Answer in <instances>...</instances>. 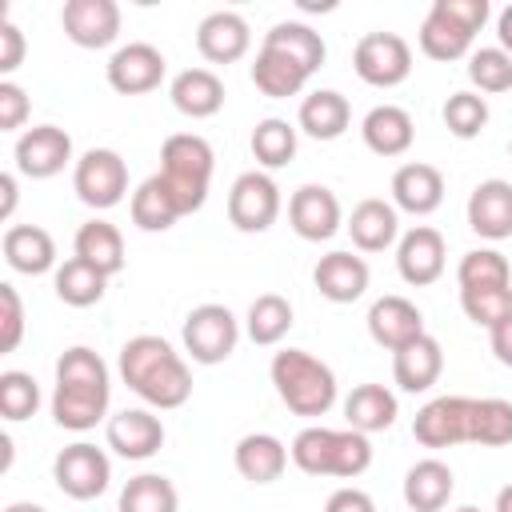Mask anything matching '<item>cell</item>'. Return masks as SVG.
Wrapping results in <instances>:
<instances>
[{"instance_id": "obj_1", "label": "cell", "mask_w": 512, "mask_h": 512, "mask_svg": "<svg viewBox=\"0 0 512 512\" xmlns=\"http://www.w3.org/2000/svg\"><path fill=\"white\" fill-rule=\"evenodd\" d=\"M120 380L148 404L160 412H172L180 404H188L192 396V368L188 360L152 332H140L132 340H124L120 348Z\"/></svg>"}, {"instance_id": "obj_2", "label": "cell", "mask_w": 512, "mask_h": 512, "mask_svg": "<svg viewBox=\"0 0 512 512\" xmlns=\"http://www.w3.org/2000/svg\"><path fill=\"white\" fill-rule=\"evenodd\" d=\"M112 396V376L100 352L72 344L56 360V392H52V420L68 432H88L104 420Z\"/></svg>"}, {"instance_id": "obj_3", "label": "cell", "mask_w": 512, "mask_h": 512, "mask_svg": "<svg viewBox=\"0 0 512 512\" xmlns=\"http://www.w3.org/2000/svg\"><path fill=\"white\" fill-rule=\"evenodd\" d=\"M288 456L300 472L308 476H336V480H356L372 464V440L356 428H300L296 440L288 444Z\"/></svg>"}, {"instance_id": "obj_4", "label": "cell", "mask_w": 512, "mask_h": 512, "mask_svg": "<svg viewBox=\"0 0 512 512\" xmlns=\"http://www.w3.org/2000/svg\"><path fill=\"white\" fill-rule=\"evenodd\" d=\"M212 168H216V152L204 136L196 132H172L160 148V172H152L164 192L172 196L180 216H192L204 208L208 200V184H212Z\"/></svg>"}, {"instance_id": "obj_5", "label": "cell", "mask_w": 512, "mask_h": 512, "mask_svg": "<svg viewBox=\"0 0 512 512\" xmlns=\"http://www.w3.org/2000/svg\"><path fill=\"white\" fill-rule=\"evenodd\" d=\"M268 376L284 408L296 416H324L336 404V372L304 348H280L268 364Z\"/></svg>"}, {"instance_id": "obj_6", "label": "cell", "mask_w": 512, "mask_h": 512, "mask_svg": "<svg viewBox=\"0 0 512 512\" xmlns=\"http://www.w3.org/2000/svg\"><path fill=\"white\" fill-rule=\"evenodd\" d=\"M488 0H432L416 40H420V52L428 60H460V56H472V40L476 32L488 24Z\"/></svg>"}, {"instance_id": "obj_7", "label": "cell", "mask_w": 512, "mask_h": 512, "mask_svg": "<svg viewBox=\"0 0 512 512\" xmlns=\"http://www.w3.org/2000/svg\"><path fill=\"white\" fill-rule=\"evenodd\" d=\"M180 340H184V352H188L196 364H220V360H228V356L236 352L240 320H236L232 308H224V304H196V308L184 316Z\"/></svg>"}, {"instance_id": "obj_8", "label": "cell", "mask_w": 512, "mask_h": 512, "mask_svg": "<svg viewBox=\"0 0 512 512\" xmlns=\"http://www.w3.org/2000/svg\"><path fill=\"white\" fill-rule=\"evenodd\" d=\"M412 436L424 448L472 444L476 440V400L472 396H436V400H428L412 420Z\"/></svg>"}, {"instance_id": "obj_9", "label": "cell", "mask_w": 512, "mask_h": 512, "mask_svg": "<svg viewBox=\"0 0 512 512\" xmlns=\"http://www.w3.org/2000/svg\"><path fill=\"white\" fill-rule=\"evenodd\" d=\"M72 188L80 196V204L104 212L116 208L128 192V164L116 148H88L76 168H72Z\"/></svg>"}, {"instance_id": "obj_10", "label": "cell", "mask_w": 512, "mask_h": 512, "mask_svg": "<svg viewBox=\"0 0 512 512\" xmlns=\"http://www.w3.org/2000/svg\"><path fill=\"white\" fill-rule=\"evenodd\" d=\"M52 480L72 500H96L112 484V460H108L104 448H96L88 440H76V444H68V448L56 452Z\"/></svg>"}, {"instance_id": "obj_11", "label": "cell", "mask_w": 512, "mask_h": 512, "mask_svg": "<svg viewBox=\"0 0 512 512\" xmlns=\"http://www.w3.org/2000/svg\"><path fill=\"white\" fill-rule=\"evenodd\" d=\"M352 68L372 88H396L412 72V48L396 32H368L352 48Z\"/></svg>"}, {"instance_id": "obj_12", "label": "cell", "mask_w": 512, "mask_h": 512, "mask_svg": "<svg viewBox=\"0 0 512 512\" xmlns=\"http://www.w3.org/2000/svg\"><path fill=\"white\" fill-rule=\"evenodd\" d=\"M280 216V188L268 172H240L228 188V220L240 232H268Z\"/></svg>"}, {"instance_id": "obj_13", "label": "cell", "mask_w": 512, "mask_h": 512, "mask_svg": "<svg viewBox=\"0 0 512 512\" xmlns=\"http://www.w3.org/2000/svg\"><path fill=\"white\" fill-rule=\"evenodd\" d=\"M16 172L28 180H52L72 164V136L56 124L24 128L16 140Z\"/></svg>"}, {"instance_id": "obj_14", "label": "cell", "mask_w": 512, "mask_h": 512, "mask_svg": "<svg viewBox=\"0 0 512 512\" xmlns=\"http://www.w3.org/2000/svg\"><path fill=\"white\" fill-rule=\"evenodd\" d=\"M168 72V60L156 44L148 40H132V44H120L108 60V84L120 92V96H144L152 88H160Z\"/></svg>"}, {"instance_id": "obj_15", "label": "cell", "mask_w": 512, "mask_h": 512, "mask_svg": "<svg viewBox=\"0 0 512 512\" xmlns=\"http://www.w3.org/2000/svg\"><path fill=\"white\" fill-rule=\"evenodd\" d=\"M288 224L300 240L308 244H320V240H332L344 224V212H340V200L332 188L324 184H300L288 200Z\"/></svg>"}, {"instance_id": "obj_16", "label": "cell", "mask_w": 512, "mask_h": 512, "mask_svg": "<svg viewBox=\"0 0 512 512\" xmlns=\"http://www.w3.org/2000/svg\"><path fill=\"white\" fill-rule=\"evenodd\" d=\"M444 264H448V248H444V236L436 228L416 224L396 240V272L404 284L428 288L444 276Z\"/></svg>"}, {"instance_id": "obj_17", "label": "cell", "mask_w": 512, "mask_h": 512, "mask_svg": "<svg viewBox=\"0 0 512 512\" xmlns=\"http://www.w3.org/2000/svg\"><path fill=\"white\" fill-rule=\"evenodd\" d=\"M64 36L76 48H108L120 36V4L116 0H68L60 8Z\"/></svg>"}, {"instance_id": "obj_18", "label": "cell", "mask_w": 512, "mask_h": 512, "mask_svg": "<svg viewBox=\"0 0 512 512\" xmlns=\"http://www.w3.org/2000/svg\"><path fill=\"white\" fill-rule=\"evenodd\" d=\"M424 332H428L424 328V312L408 296H380V300H372V308H368V336L380 348L400 352L404 344H412Z\"/></svg>"}, {"instance_id": "obj_19", "label": "cell", "mask_w": 512, "mask_h": 512, "mask_svg": "<svg viewBox=\"0 0 512 512\" xmlns=\"http://www.w3.org/2000/svg\"><path fill=\"white\" fill-rule=\"evenodd\" d=\"M196 48L208 64H236L252 48V28L240 12H228V8L208 12L196 28Z\"/></svg>"}, {"instance_id": "obj_20", "label": "cell", "mask_w": 512, "mask_h": 512, "mask_svg": "<svg viewBox=\"0 0 512 512\" xmlns=\"http://www.w3.org/2000/svg\"><path fill=\"white\" fill-rule=\"evenodd\" d=\"M392 204L408 216H432L444 204V172L424 160H408L392 172Z\"/></svg>"}, {"instance_id": "obj_21", "label": "cell", "mask_w": 512, "mask_h": 512, "mask_svg": "<svg viewBox=\"0 0 512 512\" xmlns=\"http://www.w3.org/2000/svg\"><path fill=\"white\" fill-rule=\"evenodd\" d=\"M368 280H372L368 260H364V256H352V252H328V256H320L316 268H312L316 292H320L324 300H332V304H352V300H360V296L368 292Z\"/></svg>"}, {"instance_id": "obj_22", "label": "cell", "mask_w": 512, "mask_h": 512, "mask_svg": "<svg viewBox=\"0 0 512 512\" xmlns=\"http://www.w3.org/2000/svg\"><path fill=\"white\" fill-rule=\"evenodd\" d=\"M468 228L480 240H508L512 236V184L492 176L480 180L468 196Z\"/></svg>"}, {"instance_id": "obj_23", "label": "cell", "mask_w": 512, "mask_h": 512, "mask_svg": "<svg viewBox=\"0 0 512 512\" xmlns=\"http://www.w3.org/2000/svg\"><path fill=\"white\" fill-rule=\"evenodd\" d=\"M164 444V424L148 408H124L108 420V448L124 460H148Z\"/></svg>"}, {"instance_id": "obj_24", "label": "cell", "mask_w": 512, "mask_h": 512, "mask_svg": "<svg viewBox=\"0 0 512 512\" xmlns=\"http://www.w3.org/2000/svg\"><path fill=\"white\" fill-rule=\"evenodd\" d=\"M0 248H4V260H8L12 272L44 276V272L56 268V240L40 224H8Z\"/></svg>"}, {"instance_id": "obj_25", "label": "cell", "mask_w": 512, "mask_h": 512, "mask_svg": "<svg viewBox=\"0 0 512 512\" xmlns=\"http://www.w3.org/2000/svg\"><path fill=\"white\" fill-rule=\"evenodd\" d=\"M288 444L272 432H248L236 440V452H232V464L236 472L248 480V484H272L284 476L288 468Z\"/></svg>"}, {"instance_id": "obj_26", "label": "cell", "mask_w": 512, "mask_h": 512, "mask_svg": "<svg viewBox=\"0 0 512 512\" xmlns=\"http://www.w3.org/2000/svg\"><path fill=\"white\" fill-rule=\"evenodd\" d=\"M444 372V348L436 336H416L412 344H404L400 352H392V380L404 392H428Z\"/></svg>"}, {"instance_id": "obj_27", "label": "cell", "mask_w": 512, "mask_h": 512, "mask_svg": "<svg viewBox=\"0 0 512 512\" xmlns=\"http://www.w3.org/2000/svg\"><path fill=\"white\" fill-rule=\"evenodd\" d=\"M312 80V72L292 60L288 52H280L276 44H264L260 40V52L252 60V84L268 96V100H288V96H300V88Z\"/></svg>"}, {"instance_id": "obj_28", "label": "cell", "mask_w": 512, "mask_h": 512, "mask_svg": "<svg viewBox=\"0 0 512 512\" xmlns=\"http://www.w3.org/2000/svg\"><path fill=\"white\" fill-rule=\"evenodd\" d=\"M168 96H172V108L180 116L208 120L224 108V80L212 68H184V72H176Z\"/></svg>"}, {"instance_id": "obj_29", "label": "cell", "mask_w": 512, "mask_h": 512, "mask_svg": "<svg viewBox=\"0 0 512 512\" xmlns=\"http://www.w3.org/2000/svg\"><path fill=\"white\" fill-rule=\"evenodd\" d=\"M348 124H352V104L336 88H316L300 100L296 128L308 132L312 140H340L348 132Z\"/></svg>"}, {"instance_id": "obj_30", "label": "cell", "mask_w": 512, "mask_h": 512, "mask_svg": "<svg viewBox=\"0 0 512 512\" xmlns=\"http://www.w3.org/2000/svg\"><path fill=\"white\" fill-rule=\"evenodd\" d=\"M360 136L368 144V152L376 156H404L416 140V124L408 116V108L400 104H376L364 120H360Z\"/></svg>"}, {"instance_id": "obj_31", "label": "cell", "mask_w": 512, "mask_h": 512, "mask_svg": "<svg viewBox=\"0 0 512 512\" xmlns=\"http://www.w3.org/2000/svg\"><path fill=\"white\" fill-rule=\"evenodd\" d=\"M344 228H348V236H352V244L360 252H384L400 236V216H396V204H388L380 196H368V200H360L352 208Z\"/></svg>"}, {"instance_id": "obj_32", "label": "cell", "mask_w": 512, "mask_h": 512, "mask_svg": "<svg viewBox=\"0 0 512 512\" xmlns=\"http://www.w3.org/2000/svg\"><path fill=\"white\" fill-rule=\"evenodd\" d=\"M456 492V476L444 460L428 456V460H416L408 472H404V504L412 512H440Z\"/></svg>"}, {"instance_id": "obj_33", "label": "cell", "mask_w": 512, "mask_h": 512, "mask_svg": "<svg viewBox=\"0 0 512 512\" xmlns=\"http://www.w3.org/2000/svg\"><path fill=\"white\" fill-rule=\"evenodd\" d=\"M400 416V404H396V392L384 388V384H356L348 396H344V420L348 428L372 436V432H388Z\"/></svg>"}, {"instance_id": "obj_34", "label": "cell", "mask_w": 512, "mask_h": 512, "mask_svg": "<svg viewBox=\"0 0 512 512\" xmlns=\"http://www.w3.org/2000/svg\"><path fill=\"white\" fill-rule=\"evenodd\" d=\"M72 256H80L84 264H92L96 272L104 276H116L124 268V236L116 224L108 220H84L76 228V240H72Z\"/></svg>"}, {"instance_id": "obj_35", "label": "cell", "mask_w": 512, "mask_h": 512, "mask_svg": "<svg viewBox=\"0 0 512 512\" xmlns=\"http://www.w3.org/2000/svg\"><path fill=\"white\" fill-rule=\"evenodd\" d=\"M52 288H56V296H60L68 308H92V304H100V300H104L108 276H104V272H96L92 264H84L80 256H72V260H64V264L56 268Z\"/></svg>"}, {"instance_id": "obj_36", "label": "cell", "mask_w": 512, "mask_h": 512, "mask_svg": "<svg viewBox=\"0 0 512 512\" xmlns=\"http://www.w3.org/2000/svg\"><path fill=\"white\" fill-rule=\"evenodd\" d=\"M116 512H180L176 484L160 472H140L120 488Z\"/></svg>"}, {"instance_id": "obj_37", "label": "cell", "mask_w": 512, "mask_h": 512, "mask_svg": "<svg viewBox=\"0 0 512 512\" xmlns=\"http://www.w3.org/2000/svg\"><path fill=\"white\" fill-rule=\"evenodd\" d=\"M244 328H248V340L260 344V348H272L288 336L292 328V304L280 296V292H264L248 304V316H244Z\"/></svg>"}, {"instance_id": "obj_38", "label": "cell", "mask_w": 512, "mask_h": 512, "mask_svg": "<svg viewBox=\"0 0 512 512\" xmlns=\"http://www.w3.org/2000/svg\"><path fill=\"white\" fill-rule=\"evenodd\" d=\"M264 44H276L280 52H288L292 60H300L308 72H316V68L324 64V56H328L324 36H320L316 28H308V24H300V20H280V24H272V28L264 32Z\"/></svg>"}, {"instance_id": "obj_39", "label": "cell", "mask_w": 512, "mask_h": 512, "mask_svg": "<svg viewBox=\"0 0 512 512\" xmlns=\"http://www.w3.org/2000/svg\"><path fill=\"white\" fill-rule=\"evenodd\" d=\"M128 212H132V224H136L140 232H168V228L180 220V212H176L172 196L164 192V184H160L156 176H148V180L132 192Z\"/></svg>"}, {"instance_id": "obj_40", "label": "cell", "mask_w": 512, "mask_h": 512, "mask_svg": "<svg viewBox=\"0 0 512 512\" xmlns=\"http://www.w3.org/2000/svg\"><path fill=\"white\" fill-rule=\"evenodd\" d=\"M252 156L260 168H284L296 156V124L280 120V116H264L252 128Z\"/></svg>"}, {"instance_id": "obj_41", "label": "cell", "mask_w": 512, "mask_h": 512, "mask_svg": "<svg viewBox=\"0 0 512 512\" xmlns=\"http://www.w3.org/2000/svg\"><path fill=\"white\" fill-rule=\"evenodd\" d=\"M456 284L460 288H512V268H508L504 252L472 248L456 264Z\"/></svg>"}, {"instance_id": "obj_42", "label": "cell", "mask_w": 512, "mask_h": 512, "mask_svg": "<svg viewBox=\"0 0 512 512\" xmlns=\"http://www.w3.org/2000/svg\"><path fill=\"white\" fill-rule=\"evenodd\" d=\"M444 128L456 136V140H472V136H480L484 132V124H488V100L480 96V92H452L448 100H444Z\"/></svg>"}, {"instance_id": "obj_43", "label": "cell", "mask_w": 512, "mask_h": 512, "mask_svg": "<svg viewBox=\"0 0 512 512\" xmlns=\"http://www.w3.org/2000/svg\"><path fill=\"white\" fill-rule=\"evenodd\" d=\"M468 80H472V88H480V92H508L512 88V56L496 44V48H476L472 56H468Z\"/></svg>"}, {"instance_id": "obj_44", "label": "cell", "mask_w": 512, "mask_h": 512, "mask_svg": "<svg viewBox=\"0 0 512 512\" xmlns=\"http://www.w3.org/2000/svg\"><path fill=\"white\" fill-rule=\"evenodd\" d=\"M36 408H40V384L20 368L0 372V412H4V420H28V416H36Z\"/></svg>"}, {"instance_id": "obj_45", "label": "cell", "mask_w": 512, "mask_h": 512, "mask_svg": "<svg viewBox=\"0 0 512 512\" xmlns=\"http://www.w3.org/2000/svg\"><path fill=\"white\" fill-rule=\"evenodd\" d=\"M480 448H504L512 444V400L484 396L476 400V440Z\"/></svg>"}, {"instance_id": "obj_46", "label": "cell", "mask_w": 512, "mask_h": 512, "mask_svg": "<svg viewBox=\"0 0 512 512\" xmlns=\"http://www.w3.org/2000/svg\"><path fill=\"white\" fill-rule=\"evenodd\" d=\"M460 308L472 324L492 328L512 312V288H460Z\"/></svg>"}, {"instance_id": "obj_47", "label": "cell", "mask_w": 512, "mask_h": 512, "mask_svg": "<svg viewBox=\"0 0 512 512\" xmlns=\"http://www.w3.org/2000/svg\"><path fill=\"white\" fill-rule=\"evenodd\" d=\"M24 340V304L12 284H0V352H16Z\"/></svg>"}, {"instance_id": "obj_48", "label": "cell", "mask_w": 512, "mask_h": 512, "mask_svg": "<svg viewBox=\"0 0 512 512\" xmlns=\"http://www.w3.org/2000/svg\"><path fill=\"white\" fill-rule=\"evenodd\" d=\"M28 112H32L28 92H24L16 80H0V132H16V128H24Z\"/></svg>"}, {"instance_id": "obj_49", "label": "cell", "mask_w": 512, "mask_h": 512, "mask_svg": "<svg viewBox=\"0 0 512 512\" xmlns=\"http://www.w3.org/2000/svg\"><path fill=\"white\" fill-rule=\"evenodd\" d=\"M24 60V32L12 20H0V72H16Z\"/></svg>"}, {"instance_id": "obj_50", "label": "cell", "mask_w": 512, "mask_h": 512, "mask_svg": "<svg viewBox=\"0 0 512 512\" xmlns=\"http://www.w3.org/2000/svg\"><path fill=\"white\" fill-rule=\"evenodd\" d=\"M324 512H376V500L364 492V488H336L328 500H324Z\"/></svg>"}, {"instance_id": "obj_51", "label": "cell", "mask_w": 512, "mask_h": 512, "mask_svg": "<svg viewBox=\"0 0 512 512\" xmlns=\"http://www.w3.org/2000/svg\"><path fill=\"white\" fill-rule=\"evenodd\" d=\"M488 348H492V356H496L504 368H512V312H508L500 324L488 328Z\"/></svg>"}, {"instance_id": "obj_52", "label": "cell", "mask_w": 512, "mask_h": 512, "mask_svg": "<svg viewBox=\"0 0 512 512\" xmlns=\"http://www.w3.org/2000/svg\"><path fill=\"white\" fill-rule=\"evenodd\" d=\"M12 212H16V176L4 172L0 176V220H12Z\"/></svg>"}, {"instance_id": "obj_53", "label": "cell", "mask_w": 512, "mask_h": 512, "mask_svg": "<svg viewBox=\"0 0 512 512\" xmlns=\"http://www.w3.org/2000/svg\"><path fill=\"white\" fill-rule=\"evenodd\" d=\"M496 40H500V48L512 56V4L500 8V16H496Z\"/></svg>"}, {"instance_id": "obj_54", "label": "cell", "mask_w": 512, "mask_h": 512, "mask_svg": "<svg viewBox=\"0 0 512 512\" xmlns=\"http://www.w3.org/2000/svg\"><path fill=\"white\" fill-rule=\"evenodd\" d=\"M492 512H512V484H504V488L496 492V504H492Z\"/></svg>"}, {"instance_id": "obj_55", "label": "cell", "mask_w": 512, "mask_h": 512, "mask_svg": "<svg viewBox=\"0 0 512 512\" xmlns=\"http://www.w3.org/2000/svg\"><path fill=\"white\" fill-rule=\"evenodd\" d=\"M4 512H44L40 504H32V500H16V504H8Z\"/></svg>"}, {"instance_id": "obj_56", "label": "cell", "mask_w": 512, "mask_h": 512, "mask_svg": "<svg viewBox=\"0 0 512 512\" xmlns=\"http://www.w3.org/2000/svg\"><path fill=\"white\" fill-rule=\"evenodd\" d=\"M456 512H484V508H476V504H464V508H456Z\"/></svg>"}, {"instance_id": "obj_57", "label": "cell", "mask_w": 512, "mask_h": 512, "mask_svg": "<svg viewBox=\"0 0 512 512\" xmlns=\"http://www.w3.org/2000/svg\"><path fill=\"white\" fill-rule=\"evenodd\" d=\"M508 156H512V144H508Z\"/></svg>"}]
</instances>
